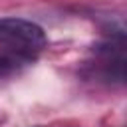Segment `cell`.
I'll use <instances>...</instances> for the list:
<instances>
[{
	"mask_svg": "<svg viewBox=\"0 0 127 127\" xmlns=\"http://www.w3.org/2000/svg\"><path fill=\"white\" fill-rule=\"evenodd\" d=\"M0 44L12 48L24 58L40 52L48 44V36L42 26L26 18H0Z\"/></svg>",
	"mask_w": 127,
	"mask_h": 127,
	"instance_id": "obj_1",
	"label": "cell"
},
{
	"mask_svg": "<svg viewBox=\"0 0 127 127\" xmlns=\"http://www.w3.org/2000/svg\"><path fill=\"white\" fill-rule=\"evenodd\" d=\"M26 60H30V58H24V56H6V54H2L0 56V79L2 77H6V75H10V73H14L18 67H20V64L22 62H26Z\"/></svg>",
	"mask_w": 127,
	"mask_h": 127,
	"instance_id": "obj_2",
	"label": "cell"
}]
</instances>
